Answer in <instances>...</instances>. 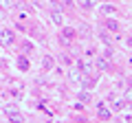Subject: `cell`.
<instances>
[{
	"instance_id": "obj_1",
	"label": "cell",
	"mask_w": 132,
	"mask_h": 123,
	"mask_svg": "<svg viewBox=\"0 0 132 123\" xmlns=\"http://www.w3.org/2000/svg\"><path fill=\"white\" fill-rule=\"evenodd\" d=\"M0 44H2V46H13L15 44V33L13 31H9V29H2V31H0Z\"/></svg>"
},
{
	"instance_id": "obj_2",
	"label": "cell",
	"mask_w": 132,
	"mask_h": 123,
	"mask_svg": "<svg viewBox=\"0 0 132 123\" xmlns=\"http://www.w3.org/2000/svg\"><path fill=\"white\" fill-rule=\"evenodd\" d=\"M5 114L11 119V121H24V117L18 112V108H15V106H13V108H9V106H7V108H5Z\"/></svg>"
},
{
	"instance_id": "obj_3",
	"label": "cell",
	"mask_w": 132,
	"mask_h": 123,
	"mask_svg": "<svg viewBox=\"0 0 132 123\" xmlns=\"http://www.w3.org/2000/svg\"><path fill=\"white\" fill-rule=\"evenodd\" d=\"M75 38V29L73 27H66V29H62V44H66V42H71V40Z\"/></svg>"
},
{
	"instance_id": "obj_4",
	"label": "cell",
	"mask_w": 132,
	"mask_h": 123,
	"mask_svg": "<svg viewBox=\"0 0 132 123\" xmlns=\"http://www.w3.org/2000/svg\"><path fill=\"white\" fill-rule=\"evenodd\" d=\"M51 20L57 24V27H62V24H64V15H62V11L53 7V9H51Z\"/></svg>"
},
{
	"instance_id": "obj_5",
	"label": "cell",
	"mask_w": 132,
	"mask_h": 123,
	"mask_svg": "<svg viewBox=\"0 0 132 123\" xmlns=\"http://www.w3.org/2000/svg\"><path fill=\"white\" fill-rule=\"evenodd\" d=\"M99 13L101 15H117L119 11H117V7H112V5H101L99 7Z\"/></svg>"
},
{
	"instance_id": "obj_6",
	"label": "cell",
	"mask_w": 132,
	"mask_h": 123,
	"mask_svg": "<svg viewBox=\"0 0 132 123\" xmlns=\"http://www.w3.org/2000/svg\"><path fill=\"white\" fill-rule=\"evenodd\" d=\"M110 68H112V66H110V61L106 59V57H99V59H97V71H104V73H110Z\"/></svg>"
},
{
	"instance_id": "obj_7",
	"label": "cell",
	"mask_w": 132,
	"mask_h": 123,
	"mask_svg": "<svg viewBox=\"0 0 132 123\" xmlns=\"http://www.w3.org/2000/svg\"><path fill=\"white\" fill-rule=\"evenodd\" d=\"M77 71H79L81 75H90V73H93V66H90L88 61H79V68H77Z\"/></svg>"
},
{
	"instance_id": "obj_8",
	"label": "cell",
	"mask_w": 132,
	"mask_h": 123,
	"mask_svg": "<svg viewBox=\"0 0 132 123\" xmlns=\"http://www.w3.org/2000/svg\"><path fill=\"white\" fill-rule=\"evenodd\" d=\"M97 114H99V119H104V121H108V119H110V110H108V108H104V103H99Z\"/></svg>"
},
{
	"instance_id": "obj_9",
	"label": "cell",
	"mask_w": 132,
	"mask_h": 123,
	"mask_svg": "<svg viewBox=\"0 0 132 123\" xmlns=\"http://www.w3.org/2000/svg\"><path fill=\"white\" fill-rule=\"evenodd\" d=\"M106 27H108L110 31H114V33H119V29H121L117 20H106Z\"/></svg>"
},
{
	"instance_id": "obj_10",
	"label": "cell",
	"mask_w": 132,
	"mask_h": 123,
	"mask_svg": "<svg viewBox=\"0 0 132 123\" xmlns=\"http://www.w3.org/2000/svg\"><path fill=\"white\" fill-rule=\"evenodd\" d=\"M42 66H44V71H53V57H44V61H42Z\"/></svg>"
},
{
	"instance_id": "obj_11",
	"label": "cell",
	"mask_w": 132,
	"mask_h": 123,
	"mask_svg": "<svg viewBox=\"0 0 132 123\" xmlns=\"http://www.w3.org/2000/svg\"><path fill=\"white\" fill-rule=\"evenodd\" d=\"M18 68H20V71H29V61H27V57H18Z\"/></svg>"
},
{
	"instance_id": "obj_12",
	"label": "cell",
	"mask_w": 132,
	"mask_h": 123,
	"mask_svg": "<svg viewBox=\"0 0 132 123\" xmlns=\"http://www.w3.org/2000/svg\"><path fill=\"white\" fill-rule=\"evenodd\" d=\"M112 108H114V110H123V108H126V101L114 99V101H112Z\"/></svg>"
},
{
	"instance_id": "obj_13",
	"label": "cell",
	"mask_w": 132,
	"mask_h": 123,
	"mask_svg": "<svg viewBox=\"0 0 132 123\" xmlns=\"http://www.w3.org/2000/svg\"><path fill=\"white\" fill-rule=\"evenodd\" d=\"M68 77H71V81H79L81 79V73L79 71H71V75H68Z\"/></svg>"
},
{
	"instance_id": "obj_14",
	"label": "cell",
	"mask_w": 132,
	"mask_h": 123,
	"mask_svg": "<svg viewBox=\"0 0 132 123\" xmlns=\"http://www.w3.org/2000/svg\"><path fill=\"white\" fill-rule=\"evenodd\" d=\"M79 99L84 101V103H88V101H90V95H88V92H84V90H81V92H79Z\"/></svg>"
},
{
	"instance_id": "obj_15",
	"label": "cell",
	"mask_w": 132,
	"mask_h": 123,
	"mask_svg": "<svg viewBox=\"0 0 132 123\" xmlns=\"http://www.w3.org/2000/svg\"><path fill=\"white\" fill-rule=\"evenodd\" d=\"M81 9H93V0H81Z\"/></svg>"
},
{
	"instance_id": "obj_16",
	"label": "cell",
	"mask_w": 132,
	"mask_h": 123,
	"mask_svg": "<svg viewBox=\"0 0 132 123\" xmlns=\"http://www.w3.org/2000/svg\"><path fill=\"white\" fill-rule=\"evenodd\" d=\"M13 2V7H22V0H11Z\"/></svg>"
},
{
	"instance_id": "obj_17",
	"label": "cell",
	"mask_w": 132,
	"mask_h": 123,
	"mask_svg": "<svg viewBox=\"0 0 132 123\" xmlns=\"http://www.w3.org/2000/svg\"><path fill=\"white\" fill-rule=\"evenodd\" d=\"M99 2H106V0H99Z\"/></svg>"
}]
</instances>
